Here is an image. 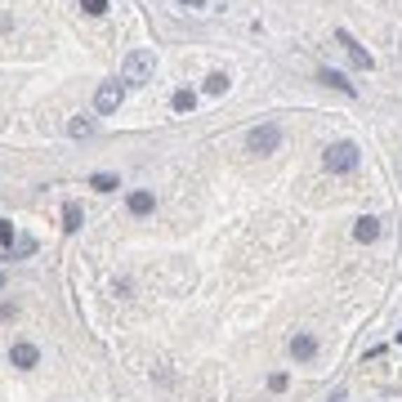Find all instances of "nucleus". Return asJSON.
<instances>
[{
  "instance_id": "obj_1",
  "label": "nucleus",
  "mask_w": 402,
  "mask_h": 402,
  "mask_svg": "<svg viewBox=\"0 0 402 402\" xmlns=\"http://www.w3.org/2000/svg\"><path fill=\"white\" fill-rule=\"evenodd\" d=\"M152 81V54L148 50H134L126 58V67H121V85H130V90H139V85Z\"/></svg>"
},
{
  "instance_id": "obj_2",
  "label": "nucleus",
  "mask_w": 402,
  "mask_h": 402,
  "mask_svg": "<svg viewBox=\"0 0 402 402\" xmlns=\"http://www.w3.org/2000/svg\"><path fill=\"white\" fill-rule=\"evenodd\" d=\"M322 161H326L331 175H349V170H358V148H353V143H331Z\"/></svg>"
},
{
  "instance_id": "obj_3",
  "label": "nucleus",
  "mask_w": 402,
  "mask_h": 402,
  "mask_svg": "<svg viewBox=\"0 0 402 402\" xmlns=\"http://www.w3.org/2000/svg\"><path fill=\"white\" fill-rule=\"evenodd\" d=\"M277 143H282V130H277V126H273V121H268V126H255V130H250V139H246V148H250V152H260V156H264V152H277Z\"/></svg>"
},
{
  "instance_id": "obj_4",
  "label": "nucleus",
  "mask_w": 402,
  "mask_h": 402,
  "mask_svg": "<svg viewBox=\"0 0 402 402\" xmlns=\"http://www.w3.org/2000/svg\"><path fill=\"white\" fill-rule=\"evenodd\" d=\"M121 99H126V85H121V81H103L99 94H94V107H99L103 116H112L116 107H121Z\"/></svg>"
},
{
  "instance_id": "obj_5",
  "label": "nucleus",
  "mask_w": 402,
  "mask_h": 402,
  "mask_svg": "<svg viewBox=\"0 0 402 402\" xmlns=\"http://www.w3.org/2000/svg\"><path fill=\"white\" fill-rule=\"evenodd\" d=\"M335 41H340V45H344V54H349V63H353V67H367V72L375 67V58H371L367 50H362V45H358V41H353V36H349L344 27H340V32H335Z\"/></svg>"
},
{
  "instance_id": "obj_6",
  "label": "nucleus",
  "mask_w": 402,
  "mask_h": 402,
  "mask_svg": "<svg viewBox=\"0 0 402 402\" xmlns=\"http://www.w3.org/2000/svg\"><path fill=\"white\" fill-rule=\"evenodd\" d=\"M9 362H14V367H36V362H41V353H36V344H14L9 349Z\"/></svg>"
},
{
  "instance_id": "obj_7",
  "label": "nucleus",
  "mask_w": 402,
  "mask_h": 402,
  "mask_svg": "<svg viewBox=\"0 0 402 402\" xmlns=\"http://www.w3.org/2000/svg\"><path fill=\"white\" fill-rule=\"evenodd\" d=\"M353 237H358V241H375V237H380V219H375V215H362L358 224H353Z\"/></svg>"
},
{
  "instance_id": "obj_8",
  "label": "nucleus",
  "mask_w": 402,
  "mask_h": 402,
  "mask_svg": "<svg viewBox=\"0 0 402 402\" xmlns=\"http://www.w3.org/2000/svg\"><path fill=\"white\" fill-rule=\"evenodd\" d=\"M290 353H295L300 362H309L313 353H318V340H313V335H295V340H290Z\"/></svg>"
},
{
  "instance_id": "obj_9",
  "label": "nucleus",
  "mask_w": 402,
  "mask_h": 402,
  "mask_svg": "<svg viewBox=\"0 0 402 402\" xmlns=\"http://www.w3.org/2000/svg\"><path fill=\"white\" fill-rule=\"evenodd\" d=\"M318 81H322V85H335L340 94H353V81H344V72H331V67H322V72H318Z\"/></svg>"
},
{
  "instance_id": "obj_10",
  "label": "nucleus",
  "mask_w": 402,
  "mask_h": 402,
  "mask_svg": "<svg viewBox=\"0 0 402 402\" xmlns=\"http://www.w3.org/2000/svg\"><path fill=\"white\" fill-rule=\"evenodd\" d=\"M67 134H72V139H90V134H94V121H90V116H72V121H67Z\"/></svg>"
},
{
  "instance_id": "obj_11",
  "label": "nucleus",
  "mask_w": 402,
  "mask_h": 402,
  "mask_svg": "<svg viewBox=\"0 0 402 402\" xmlns=\"http://www.w3.org/2000/svg\"><path fill=\"white\" fill-rule=\"evenodd\" d=\"M81 219H85V215H81V206H76V201H67V206H63V228H67V233H76Z\"/></svg>"
},
{
  "instance_id": "obj_12",
  "label": "nucleus",
  "mask_w": 402,
  "mask_h": 402,
  "mask_svg": "<svg viewBox=\"0 0 402 402\" xmlns=\"http://www.w3.org/2000/svg\"><path fill=\"white\" fill-rule=\"evenodd\" d=\"M130 210L134 215H148L152 210V192H130Z\"/></svg>"
},
{
  "instance_id": "obj_13",
  "label": "nucleus",
  "mask_w": 402,
  "mask_h": 402,
  "mask_svg": "<svg viewBox=\"0 0 402 402\" xmlns=\"http://www.w3.org/2000/svg\"><path fill=\"white\" fill-rule=\"evenodd\" d=\"M192 103H197V94H192V90H179L175 99H170V107H175V112H192Z\"/></svg>"
},
{
  "instance_id": "obj_14",
  "label": "nucleus",
  "mask_w": 402,
  "mask_h": 402,
  "mask_svg": "<svg viewBox=\"0 0 402 402\" xmlns=\"http://www.w3.org/2000/svg\"><path fill=\"white\" fill-rule=\"evenodd\" d=\"M228 90V76L224 72H210V76H206V94H224Z\"/></svg>"
},
{
  "instance_id": "obj_15",
  "label": "nucleus",
  "mask_w": 402,
  "mask_h": 402,
  "mask_svg": "<svg viewBox=\"0 0 402 402\" xmlns=\"http://www.w3.org/2000/svg\"><path fill=\"white\" fill-rule=\"evenodd\" d=\"M81 9H85L90 18H99V14H107V0H81Z\"/></svg>"
},
{
  "instance_id": "obj_16",
  "label": "nucleus",
  "mask_w": 402,
  "mask_h": 402,
  "mask_svg": "<svg viewBox=\"0 0 402 402\" xmlns=\"http://www.w3.org/2000/svg\"><path fill=\"white\" fill-rule=\"evenodd\" d=\"M90 188H99V192H112V188H116V179H112V175H94V179H90Z\"/></svg>"
},
{
  "instance_id": "obj_17",
  "label": "nucleus",
  "mask_w": 402,
  "mask_h": 402,
  "mask_svg": "<svg viewBox=\"0 0 402 402\" xmlns=\"http://www.w3.org/2000/svg\"><path fill=\"white\" fill-rule=\"evenodd\" d=\"M0 246H5V250L14 246V224H0Z\"/></svg>"
},
{
  "instance_id": "obj_18",
  "label": "nucleus",
  "mask_w": 402,
  "mask_h": 402,
  "mask_svg": "<svg viewBox=\"0 0 402 402\" xmlns=\"http://www.w3.org/2000/svg\"><path fill=\"white\" fill-rule=\"evenodd\" d=\"M14 250H18V255H32V250H36V241H32V237H22V241H14Z\"/></svg>"
},
{
  "instance_id": "obj_19",
  "label": "nucleus",
  "mask_w": 402,
  "mask_h": 402,
  "mask_svg": "<svg viewBox=\"0 0 402 402\" xmlns=\"http://www.w3.org/2000/svg\"><path fill=\"white\" fill-rule=\"evenodd\" d=\"M398 340H402V331H398Z\"/></svg>"
}]
</instances>
